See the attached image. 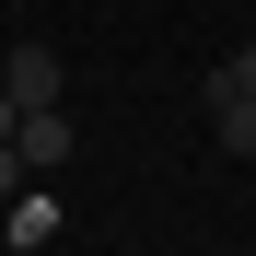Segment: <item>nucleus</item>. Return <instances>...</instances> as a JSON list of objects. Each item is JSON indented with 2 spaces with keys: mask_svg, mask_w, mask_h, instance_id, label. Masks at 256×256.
<instances>
[{
  "mask_svg": "<svg viewBox=\"0 0 256 256\" xmlns=\"http://www.w3.org/2000/svg\"><path fill=\"white\" fill-rule=\"evenodd\" d=\"M0 94H12V105H70V94H58V47H35V35H24V47L0 58Z\"/></svg>",
  "mask_w": 256,
  "mask_h": 256,
  "instance_id": "f257e3e1",
  "label": "nucleus"
},
{
  "mask_svg": "<svg viewBox=\"0 0 256 256\" xmlns=\"http://www.w3.org/2000/svg\"><path fill=\"white\" fill-rule=\"evenodd\" d=\"M210 128H222V152H256V94L244 82H210Z\"/></svg>",
  "mask_w": 256,
  "mask_h": 256,
  "instance_id": "20e7f679",
  "label": "nucleus"
},
{
  "mask_svg": "<svg viewBox=\"0 0 256 256\" xmlns=\"http://www.w3.org/2000/svg\"><path fill=\"white\" fill-rule=\"evenodd\" d=\"M222 82H244V94H256V35H244V47H233V70H222Z\"/></svg>",
  "mask_w": 256,
  "mask_h": 256,
  "instance_id": "39448f33",
  "label": "nucleus"
},
{
  "mask_svg": "<svg viewBox=\"0 0 256 256\" xmlns=\"http://www.w3.org/2000/svg\"><path fill=\"white\" fill-rule=\"evenodd\" d=\"M0 233H12V256H35V244H58V198H47V186H24Z\"/></svg>",
  "mask_w": 256,
  "mask_h": 256,
  "instance_id": "7ed1b4c3",
  "label": "nucleus"
},
{
  "mask_svg": "<svg viewBox=\"0 0 256 256\" xmlns=\"http://www.w3.org/2000/svg\"><path fill=\"white\" fill-rule=\"evenodd\" d=\"M70 140H82V128H70V105H24V128H12V152L35 163V175H58V163H70Z\"/></svg>",
  "mask_w": 256,
  "mask_h": 256,
  "instance_id": "f03ea898",
  "label": "nucleus"
},
{
  "mask_svg": "<svg viewBox=\"0 0 256 256\" xmlns=\"http://www.w3.org/2000/svg\"><path fill=\"white\" fill-rule=\"evenodd\" d=\"M12 128H24V105H12V94H0V140H12Z\"/></svg>",
  "mask_w": 256,
  "mask_h": 256,
  "instance_id": "423d86ee",
  "label": "nucleus"
}]
</instances>
